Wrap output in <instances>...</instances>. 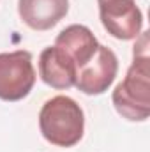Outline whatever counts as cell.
Returning <instances> with one entry per match:
<instances>
[{
    "instance_id": "obj_5",
    "label": "cell",
    "mask_w": 150,
    "mask_h": 152,
    "mask_svg": "<svg viewBox=\"0 0 150 152\" xmlns=\"http://www.w3.org/2000/svg\"><path fill=\"white\" fill-rule=\"evenodd\" d=\"M118 58L108 46L99 44L94 57L76 71L74 87L87 96L104 94L117 78Z\"/></svg>"
},
{
    "instance_id": "obj_7",
    "label": "cell",
    "mask_w": 150,
    "mask_h": 152,
    "mask_svg": "<svg viewBox=\"0 0 150 152\" xmlns=\"http://www.w3.org/2000/svg\"><path fill=\"white\" fill-rule=\"evenodd\" d=\"M18 12L32 30H50L69 12V0H18Z\"/></svg>"
},
{
    "instance_id": "obj_1",
    "label": "cell",
    "mask_w": 150,
    "mask_h": 152,
    "mask_svg": "<svg viewBox=\"0 0 150 152\" xmlns=\"http://www.w3.org/2000/svg\"><path fill=\"white\" fill-rule=\"evenodd\" d=\"M133 64L125 78L115 87L111 96L113 106L127 120L141 122L150 115V55L149 32H141L136 37L133 50Z\"/></svg>"
},
{
    "instance_id": "obj_2",
    "label": "cell",
    "mask_w": 150,
    "mask_h": 152,
    "mask_svg": "<svg viewBox=\"0 0 150 152\" xmlns=\"http://www.w3.org/2000/svg\"><path fill=\"white\" fill-rule=\"evenodd\" d=\"M39 129L55 147H74L85 133V115L73 97L55 96L39 112Z\"/></svg>"
},
{
    "instance_id": "obj_8",
    "label": "cell",
    "mask_w": 150,
    "mask_h": 152,
    "mask_svg": "<svg viewBox=\"0 0 150 152\" xmlns=\"http://www.w3.org/2000/svg\"><path fill=\"white\" fill-rule=\"evenodd\" d=\"M57 48H60L76 66V71L85 66L94 53L97 51V39L92 34V30L85 25H69L66 27L55 39Z\"/></svg>"
},
{
    "instance_id": "obj_4",
    "label": "cell",
    "mask_w": 150,
    "mask_h": 152,
    "mask_svg": "<svg viewBox=\"0 0 150 152\" xmlns=\"http://www.w3.org/2000/svg\"><path fill=\"white\" fill-rule=\"evenodd\" d=\"M101 23L120 41H133L141 34L143 14L134 0H97Z\"/></svg>"
},
{
    "instance_id": "obj_3",
    "label": "cell",
    "mask_w": 150,
    "mask_h": 152,
    "mask_svg": "<svg viewBox=\"0 0 150 152\" xmlns=\"http://www.w3.org/2000/svg\"><path fill=\"white\" fill-rule=\"evenodd\" d=\"M36 83L32 53L16 50L0 53V99L21 101L30 94Z\"/></svg>"
},
{
    "instance_id": "obj_6",
    "label": "cell",
    "mask_w": 150,
    "mask_h": 152,
    "mask_svg": "<svg viewBox=\"0 0 150 152\" xmlns=\"http://www.w3.org/2000/svg\"><path fill=\"white\" fill-rule=\"evenodd\" d=\"M39 76L46 85L57 90H66L74 87L76 66L60 48L48 46L39 55Z\"/></svg>"
}]
</instances>
